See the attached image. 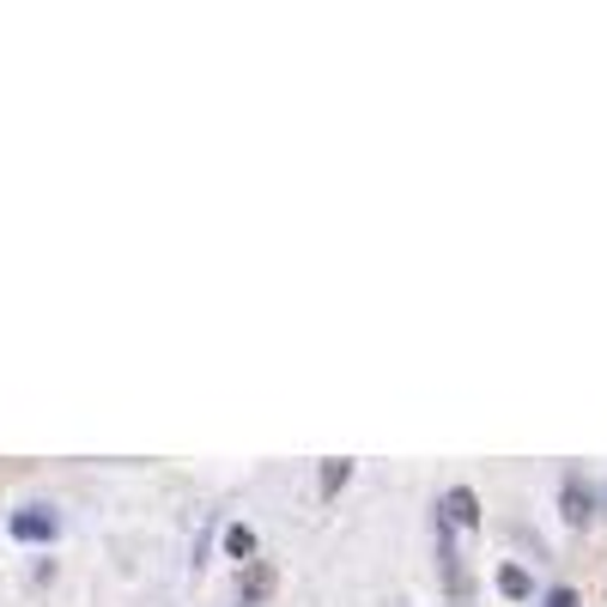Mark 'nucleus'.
<instances>
[{"instance_id": "obj_1", "label": "nucleus", "mask_w": 607, "mask_h": 607, "mask_svg": "<svg viewBox=\"0 0 607 607\" xmlns=\"http://www.w3.org/2000/svg\"><path fill=\"white\" fill-rule=\"evenodd\" d=\"M595 516H602V492L589 486V474L571 468V474L559 480V523H565V528H589Z\"/></svg>"}, {"instance_id": "obj_2", "label": "nucleus", "mask_w": 607, "mask_h": 607, "mask_svg": "<svg viewBox=\"0 0 607 607\" xmlns=\"http://www.w3.org/2000/svg\"><path fill=\"white\" fill-rule=\"evenodd\" d=\"M13 541H31V547H49L55 535H61V516L49 511V504H25V511H13Z\"/></svg>"}, {"instance_id": "obj_3", "label": "nucleus", "mask_w": 607, "mask_h": 607, "mask_svg": "<svg viewBox=\"0 0 607 607\" xmlns=\"http://www.w3.org/2000/svg\"><path fill=\"white\" fill-rule=\"evenodd\" d=\"M437 523L456 528V535H462V528H480V492L474 486H449L444 499H437Z\"/></svg>"}, {"instance_id": "obj_4", "label": "nucleus", "mask_w": 607, "mask_h": 607, "mask_svg": "<svg viewBox=\"0 0 607 607\" xmlns=\"http://www.w3.org/2000/svg\"><path fill=\"white\" fill-rule=\"evenodd\" d=\"M492 583H499L504 602H535V595H541V589H535V577H528V565H516V559H504V565L492 571Z\"/></svg>"}, {"instance_id": "obj_5", "label": "nucleus", "mask_w": 607, "mask_h": 607, "mask_svg": "<svg viewBox=\"0 0 607 607\" xmlns=\"http://www.w3.org/2000/svg\"><path fill=\"white\" fill-rule=\"evenodd\" d=\"M225 559H231V565H255V559H262V541H255L250 523H225Z\"/></svg>"}, {"instance_id": "obj_6", "label": "nucleus", "mask_w": 607, "mask_h": 607, "mask_svg": "<svg viewBox=\"0 0 607 607\" xmlns=\"http://www.w3.org/2000/svg\"><path fill=\"white\" fill-rule=\"evenodd\" d=\"M274 583H279V571H274V559H255V565H243V595L238 602H267L274 595Z\"/></svg>"}, {"instance_id": "obj_7", "label": "nucleus", "mask_w": 607, "mask_h": 607, "mask_svg": "<svg viewBox=\"0 0 607 607\" xmlns=\"http://www.w3.org/2000/svg\"><path fill=\"white\" fill-rule=\"evenodd\" d=\"M346 480H353V456H334V462H322L317 492H322V499H341V492H346Z\"/></svg>"}, {"instance_id": "obj_8", "label": "nucleus", "mask_w": 607, "mask_h": 607, "mask_svg": "<svg viewBox=\"0 0 607 607\" xmlns=\"http://www.w3.org/2000/svg\"><path fill=\"white\" fill-rule=\"evenodd\" d=\"M541 607H583V595L571 583H553V589H541Z\"/></svg>"}, {"instance_id": "obj_9", "label": "nucleus", "mask_w": 607, "mask_h": 607, "mask_svg": "<svg viewBox=\"0 0 607 607\" xmlns=\"http://www.w3.org/2000/svg\"><path fill=\"white\" fill-rule=\"evenodd\" d=\"M602 516H607V486H602Z\"/></svg>"}, {"instance_id": "obj_10", "label": "nucleus", "mask_w": 607, "mask_h": 607, "mask_svg": "<svg viewBox=\"0 0 607 607\" xmlns=\"http://www.w3.org/2000/svg\"><path fill=\"white\" fill-rule=\"evenodd\" d=\"M238 607H250V602H238Z\"/></svg>"}]
</instances>
